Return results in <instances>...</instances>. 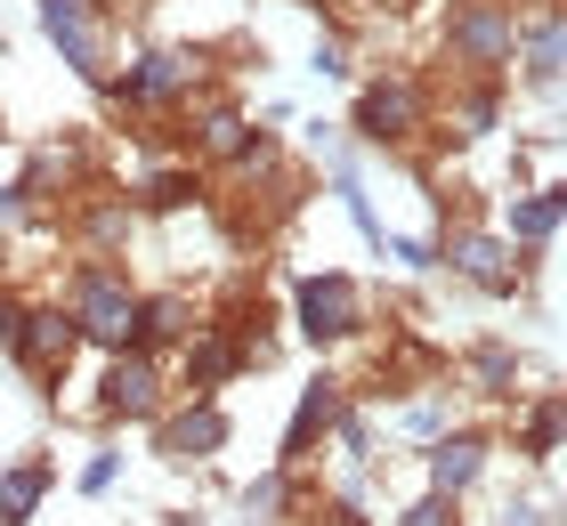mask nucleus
<instances>
[{"label": "nucleus", "mask_w": 567, "mask_h": 526, "mask_svg": "<svg viewBox=\"0 0 567 526\" xmlns=\"http://www.w3.org/2000/svg\"><path fill=\"white\" fill-rule=\"evenodd\" d=\"M292 478L300 470H260V478L244 486V526H284V510H292Z\"/></svg>", "instance_id": "4be33fe9"}, {"label": "nucleus", "mask_w": 567, "mask_h": 526, "mask_svg": "<svg viewBox=\"0 0 567 526\" xmlns=\"http://www.w3.org/2000/svg\"><path fill=\"white\" fill-rule=\"evenodd\" d=\"M324 445H341V454H349L357 470H365V462H373V421H365V413H357V398L341 405V421H332V437H324Z\"/></svg>", "instance_id": "b1692460"}, {"label": "nucleus", "mask_w": 567, "mask_h": 526, "mask_svg": "<svg viewBox=\"0 0 567 526\" xmlns=\"http://www.w3.org/2000/svg\"><path fill=\"white\" fill-rule=\"evenodd\" d=\"M511 49H519V0H454L437 24L446 82H511Z\"/></svg>", "instance_id": "f03ea898"}, {"label": "nucleus", "mask_w": 567, "mask_h": 526, "mask_svg": "<svg viewBox=\"0 0 567 526\" xmlns=\"http://www.w3.org/2000/svg\"><path fill=\"white\" fill-rule=\"evenodd\" d=\"M365 324H373V300H365V283L349 268L292 276V332L308 349H349V340H365Z\"/></svg>", "instance_id": "39448f33"}, {"label": "nucleus", "mask_w": 567, "mask_h": 526, "mask_svg": "<svg viewBox=\"0 0 567 526\" xmlns=\"http://www.w3.org/2000/svg\"><path fill=\"white\" fill-rule=\"evenodd\" d=\"M341 405H349V381L341 373H317L292 398V421H284V437H276V470H308L324 454V437H332V421H341Z\"/></svg>", "instance_id": "f8f14e48"}, {"label": "nucleus", "mask_w": 567, "mask_h": 526, "mask_svg": "<svg viewBox=\"0 0 567 526\" xmlns=\"http://www.w3.org/2000/svg\"><path fill=\"white\" fill-rule=\"evenodd\" d=\"M17 227H49V210H33L17 195V178H9V187H0V235H17Z\"/></svg>", "instance_id": "cd10ccee"}, {"label": "nucleus", "mask_w": 567, "mask_h": 526, "mask_svg": "<svg viewBox=\"0 0 567 526\" xmlns=\"http://www.w3.org/2000/svg\"><path fill=\"white\" fill-rule=\"evenodd\" d=\"M308 65H317L324 82H341V73H349V49H341V33H324L317 49H308Z\"/></svg>", "instance_id": "c756f323"}, {"label": "nucleus", "mask_w": 567, "mask_h": 526, "mask_svg": "<svg viewBox=\"0 0 567 526\" xmlns=\"http://www.w3.org/2000/svg\"><path fill=\"white\" fill-rule=\"evenodd\" d=\"M178 373H171V398H219L227 381H244L251 364H244V349L227 332H212V324H195L187 340H178Z\"/></svg>", "instance_id": "ddd939ff"}, {"label": "nucleus", "mask_w": 567, "mask_h": 526, "mask_svg": "<svg viewBox=\"0 0 567 526\" xmlns=\"http://www.w3.org/2000/svg\"><path fill=\"white\" fill-rule=\"evenodd\" d=\"M559 219H567V195H559V178H544V187H519L503 203V219H495V235L511 251H535L544 259L551 244H559Z\"/></svg>", "instance_id": "2eb2a0df"}, {"label": "nucleus", "mask_w": 567, "mask_h": 526, "mask_svg": "<svg viewBox=\"0 0 567 526\" xmlns=\"http://www.w3.org/2000/svg\"><path fill=\"white\" fill-rule=\"evenodd\" d=\"M17 373L41 389V398H58L65 373H73V357H82V324H73V308L65 300H24V332H17Z\"/></svg>", "instance_id": "9d476101"}, {"label": "nucleus", "mask_w": 567, "mask_h": 526, "mask_svg": "<svg viewBox=\"0 0 567 526\" xmlns=\"http://www.w3.org/2000/svg\"><path fill=\"white\" fill-rule=\"evenodd\" d=\"M0 276H9V235H0Z\"/></svg>", "instance_id": "2f4dec72"}, {"label": "nucleus", "mask_w": 567, "mask_h": 526, "mask_svg": "<svg viewBox=\"0 0 567 526\" xmlns=\"http://www.w3.org/2000/svg\"><path fill=\"white\" fill-rule=\"evenodd\" d=\"M486 462H495V437H486V430H437V437L422 445V478H430L437 494H454V503L486 478Z\"/></svg>", "instance_id": "4468645a"}, {"label": "nucleus", "mask_w": 567, "mask_h": 526, "mask_svg": "<svg viewBox=\"0 0 567 526\" xmlns=\"http://www.w3.org/2000/svg\"><path fill=\"white\" fill-rule=\"evenodd\" d=\"M203 324V308L187 292H138V324H131V349H154V357H171L178 340H187Z\"/></svg>", "instance_id": "a211bd4d"}, {"label": "nucleus", "mask_w": 567, "mask_h": 526, "mask_svg": "<svg viewBox=\"0 0 567 526\" xmlns=\"http://www.w3.org/2000/svg\"><path fill=\"white\" fill-rule=\"evenodd\" d=\"M390 526H462V503H454V494H437V486H422Z\"/></svg>", "instance_id": "393cba45"}, {"label": "nucleus", "mask_w": 567, "mask_h": 526, "mask_svg": "<svg viewBox=\"0 0 567 526\" xmlns=\"http://www.w3.org/2000/svg\"><path fill=\"white\" fill-rule=\"evenodd\" d=\"M65 235L82 244V259H122L131 251V235H138V203L122 195V187H90L65 203Z\"/></svg>", "instance_id": "9b49d317"}, {"label": "nucleus", "mask_w": 567, "mask_h": 526, "mask_svg": "<svg viewBox=\"0 0 567 526\" xmlns=\"http://www.w3.org/2000/svg\"><path fill=\"white\" fill-rule=\"evenodd\" d=\"M462 389H471L478 405H519V349H511V340H478V349L462 357Z\"/></svg>", "instance_id": "aec40b11"}, {"label": "nucleus", "mask_w": 567, "mask_h": 526, "mask_svg": "<svg viewBox=\"0 0 567 526\" xmlns=\"http://www.w3.org/2000/svg\"><path fill=\"white\" fill-rule=\"evenodd\" d=\"M437 430H454V405H446V389H437V398H422V389H414V398H405V437H414V445H430Z\"/></svg>", "instance_id": "5701e85b"}, {"label": "nucleus", "mask_w": 567, "mask_h": 526, "mask_svg": "<svg viewBox=\"0 0 567 526\" xmlns=\"http://www.w3.org/2000/svg\"><path fill=\"white\" fill-rule=\"evenodd\" d=\"M122 195L138 203V219H171V210H195L203 195H212V178H203V163H178L171 154V163H154L138 187H122Z\"/></svg>", "instance_id": "f3484780"}, {"label": "nucleus", "mask_w": 567, "mask_h": 526, "mask_svg": "<svg viewBox=\"0 0 567 526\" xmlns=\"http://www.w3.org/2000/svg\"><path fill=\"white\" fill-rule=\"evenodd\" d=\"M219 90V58L203 41H146L122 58V73L106 82V97L122 105V114L138 122H163V114H187L195 97Z\"/></svg>", "instance_id": "f257e3e1"}, {"label": "nucleus", "mask_w": 567, "mask_h": 526, "mask_svg": "<svg viewBox=\"0 0 567 526\" xmlns=\"http://www.w3.org/2000/svg\"><path fill=\"white\" fill-rule=\"evenodd\" d=\"M381 259H398V268H414V276H430V268H437L430 235H381Z\"/></svg>", "instance_id": "a878e982"}, {"label": "nucleus", "mask_w": 567, "mask_h": 526, "mask_svg": "<svg viewBox=\"0 0 567 526\" xmlns=\"http://www.w3.org/2000/svg\"><path fill=\"white\" fill-rule=\"evenodd\" d=\"M17 332H24V292L0 276V349H17Z\"/></svg>", "instance_id": "c85d7f7f"}, {"label": "nucleus", "mask_w": 567, "mask_h": 526, "mask_svg": "<svg viewBox=\"0 0 567 526\" xmlns=\"http://www.w3.org/2000/svg\"><path fill=\"white\" fill-rule=\"evenodd\" d=\"M349 130H357V146H373V154H405V146H422V130H437V97H430L422 73L381 65L373 82H357Z\"/></svg>", "instance_id": "7ed1b4c3"}, {"label": "nucleus", "mask_w": 567, "mask_h": 526, "mask_svg": "<svg viewBox=\"0 0 567 526\" xmlns=\"http://www.w3.org/2000/svg\"><path fill=\"white\" fill-rule=\"evenodd\" d=\"M33 17H41V33L49 49H58V65L73 73V82H90V90H106L114 82V24L106 17H90V0H33Z\"/></svg>", "instance_id": "6e6552de"}, {"label": "nucleus", "mask_w": 567, "mask_h": 526, "mask_svg": "<svg viewBox=\"0 0 567 526\" xmlns=\"http://www.w3.org/2000/svg\"><path fill=\"white\" fill-rule=\"evenodd\" d=\"M511 445H519L535 470H551V454H559V389H535V398L519 405V421H511Z\"/></svg>", "instance_id": "412c9836"}, {"label": "nucleus", "mask_w": 567, "mask_h": 526, "mask_svg": "<svg viewBox=\"0 0 567 526\" xmlns=\"http://www.w3.org/2000/svg\"><path fill=\"white\" fill-rule=\"evenodd\" d=\"M171 405V364L154 349H114L106 364H97V398L90 413L106 421V430H138V421H154Z\"/></svg>", "instance_id": "0eeeda50"}, {"label": "nucleus", "mask_w": 567, "mask_h": 526, "mask_svg": "<svg viewBox=\"0 0 567 526\" xmlns=\"http://www.w3.org/2000/svg\"><path fill=\"white\" fill-rule=\"evenodd\" d=\"M146 430H154V454L171 470H203V462H219L227 445H236V413L219 398H171Z\"/></svg>", "instance_id": "1a4fd4ad"}, {"label": "nucleus", "mask_w": 567, "mask_h": 526, "mask_svg": "<svg viewBox=\"0 0 567 526\" xmlns=\"http://www.w3.org/2000/svg\"><path fill=\"white\" fill-rule=\"evenodd\" d=\"M390 9H414V0H390Z\"/></svg>", "instance_id": "473e14b6"}, {"label": "nucleus", "mask_w": 567, "mask_h": 526, "mask_svg": "<svg viewBox=\"0 0 567 526\" xmlns=\"http://www.w3.org/2000/svg\"><path fill=\"white\" fill-rule=\"evenodd\" d=\"M430 251H437V268H446V276H462L486 300H511L527 283V259H535V251H511L486 219H446L430 235Z\"/></svg>", "instance_id": "423d86ee"}, {"label": "nucleus", "mask_w": 567, "mask_h": 526, "mask_svg": "<svg viewBox=\"0 0 567 526\" xmlns=\"http://www.w3.org/2000/svg\"><path fill=\"white\" fill-rule=\"evenodd\" d=\"M511 122V82H446V138L478 146Z\"/></svg>", "instance_id": "dca6fc26"}, {"label": "nucleus", "mask_w": 567, "mask_h": 526, "mask_svg": "<svg viewBox=\"0 0 567 526\" xmlns=\"http://www.w3.org/2000/svg\"><path fill=\"white\" fill-rule=\"evenodd\" d=\"M114 478H122V454H114V445H97V454L82 462V478H73V486H82L90 503H97V494H114Z\"/></svg>", "instance_id": "bb28decb"}, {"label": "nucleus", "mask_w": 567, "mask_h": 526, "mask_svg": "<svg viewBox=\"0 0 567 526\" xmlns=\"http://www.w3.org/2000/svg\"><path fill=\"white\" fill-rule=\"evenodd\" d=\"M495 526H551V503H503Z\"/></svg>", "instance_id": "7c9ffc66"}, {"label": "nucleus", "mask_w": 567, "mask_h": 526, "mask_svg": "<svg viewBox=\"0 0 567 526\" xmlns=\"http://www.w3.org/2000/svg\"><path fill=\"white\" fill-rule=\"evenodd\" d=\"M73 308V324H82V349L97 357H114V349H131V324H138V283L114 268V259H73V276H65V292Z\"/></svg>", "instance_id": "20e7f679"}, {"label": "nucleus", "mask_w": 567, "mask_h": 526, "mask_svg": "<svg viewBox=\"0 0 567 526\" xmlns=\"http://www.w3.org/2000/svg\"><path fill=\"white\" fill-rule=\"evenodd\" d=\"M49 494H58V462H49V454L9 462V470H0V526H33Z\"/></svg>", "instance_id": "6ab92c4d"}]
</instances>
